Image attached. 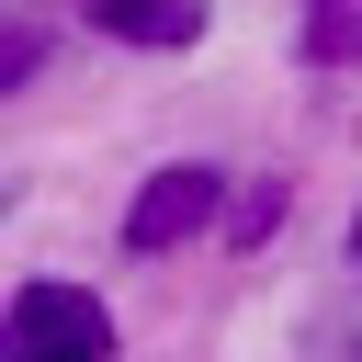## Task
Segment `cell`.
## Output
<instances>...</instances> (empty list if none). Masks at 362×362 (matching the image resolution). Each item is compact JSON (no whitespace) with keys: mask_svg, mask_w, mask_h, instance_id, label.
Here are the masks:
<instances>
[{"mask_svg":"<svg viewBox=\"0 0 362 362\" xmlns=\"http://www.w3.org/2000/svg\"><path fill=\"white\" fill-rule=\"evenodd\" d=\"M0 362H113L102 294H79V283H23V294H11V328H0Z\"/></svg>","mask_w":362,"mask_h":362,"instance_id":"cell-1","label":"cell"},{"mask_svg":"<svg viewBox=\"0 0 362 362\" xmlns=\"http://www.w3.org/2000/svg\"><path fill=\"white\" fill-rule=\"evenodd\" d=\"M215 204H226V170H204V158L147 170V192L124 204V249H136V260H147V249H181V238L215 226Z\"/></svg>","mask_w":362,"mask_h":362,"instance_id":"cell-2","label":"cell"},{"mask_svg":"<svg viewBox=\"0 0 362 362\" xmlns=\"http://www.w3.org/2000/svg\"><path fill=\"white\" fill-rule=\"evenodd\" d=\"M79 23H102L113 45H192L215 0H79Z\"/></svg>","mask_w":362,"mask_h":362,"instance_id":"cell-3","label":"cell"},{"mask_svg":"<svg viewBox=\"0 0 362 362\" xmlns=\"http://www.w3.org/2000/svg\"><path fill=\"white\" fill-rule=\"evenodd\" d=\"M34 68H45V23L34 11H0V90H23Z\"/></svg>","mask_w":362,"mask_h":362,"instance_id":"cell-4","label":"cell"},{"mask_svg":"<svg viewBox=\"0 0 362 362\" xmlns=\"http://www.w3.org/2000/svg\"><path fill=\"white\" fill-rule=\"evenodd\" d=\"M317 45H328V57H362V11L328 0V11H317Z\"/></svg>","mask_w":362,"mask_h":362,"instance_id":"cell-5","label":"cell"},{"mask_svg":"<svg viewBox=\"0 0 362 362\" xmlns=\"http://www.w3.org/2000/svg\"><path fill=\"white\" fill-rule=\"evenodd\" d=\"M351 272H362V215H351Z\"/></svg>","mask_w":362,"mask_h":362,"instance_id":"cell-6","label":"cell"},{"mask_svg":"<svg viewBox=\"0 0 362 362\" xmlns=\"http://www.w3.org/2000/svg\"><path fill=\"white\" fill-rule=\"evenodd\" d=\"M351 362H362V351H351Z\"/></svg>","mask_w":362,"mask_h":362,"instance_id":"cell-7","label":"cell"}]
</instances>
